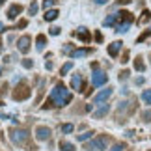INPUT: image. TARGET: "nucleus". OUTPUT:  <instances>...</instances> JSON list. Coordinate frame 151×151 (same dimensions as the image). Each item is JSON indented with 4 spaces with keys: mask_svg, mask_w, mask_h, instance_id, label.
I'll return each instance as SVG.
<instances>
[{
    "mask_svg": "<svg viewBox=\"0 0 151 151\" xmlns=\"http://www.w3.org/2000/svg\"><path fill=\"white\" fill-rule=\"evenodd\" d=\"M71 99H73L71 91H69L63 84H56L54 90L50 91L47 103L43 104V108H50V106H65V104L71 103Z\"/></svg>",
    "mask_w": 151,
    "mask_h": 151,
    "instance_id": "f257e3e1",
    "label": "nucleus"
},
{
    "mask_svg": "<svg viewBox=\"0 0 151 151\" xmlns=\"http://www.w3.org/2000/svg\"><path fill=\"white\" fill-rule=\"evenodd\" d=\"M132 21H134V19H132V15L129 13V11H118V13H116V24H114L116 32L125 34L131 28Z\"/></svg>",
    "mask_w": 151,
    "mask_h": 151,
    "instance_id": "f03ea898",
    "label": "nucleus"
},
{
    "mask_svg": "<svg viewBox=\"0 0 151 151\" xmlns=\"http://www.w3.org/2000/svg\"><path fill=\"white\" fill-rule=\"evenodd\" d=\"M28 131L26 129H11L9 131V140L15 144V146H21V144H24L28 140Z\"/></svg>",
    "mask_w": 151,
    "mask_h": 151,
    "instance_id": "7ed1b4c3",
    "label": "nucleus"
},
{
    "mask_svg": "<svg viewBox=\"0 0 151 151\" xmlns=\"http://www.w3.org/2000/svg\"><path fill=\"white\" fill-rule=\"evenodd\" d=\"M93 75H91V82H93V86L95 88H99V86H103V84H106L108 82V77H106V73L104 71H101V69H97V63H93Z\"/></svg>",
    "mask_w": 151,
    "mask_h": 151,
    "instance_id": "20e7f679",
    "label": "nucleus"
},
{
    "mask_svg": "<svg viewBox=\"0 0 151 151\" xmlns=\"http://www.w3.org/2000/svg\"><path fill=\"white\" fill-rule=\"evenodd\" d=\"M106 144H108V136H99V138H95V140H91L88 146H86V149L88 151H104L106 149Z\"/></svg>",
    "mask_w": 151,
    "mask_h": 151,
    "instance_id": "39448f33",
    "label": "nucleus"
},
{
    "mask_svg": "<svg viewBox=\"0 0 151 151\" xmlns=\"http://www.w3.org/2000/svg\"><path fill=\"white\" fill-rule=\"evenodd\" d=\"M30 43H32L30 36H22V37H19V41H17V49H19L22 54H26V52L30 50Z\"/></svg>",
    "mask_w": 151,
    "mask_h": 151,
    "instance_id": "423d86ee",
    "label": "nucleus"
},
{
    "mask_svg": "<svg viewBox=\"0 0 151 151\" xmlns=\"http://www.w3.org/2000/svg\"><path fill=\"white\" fill-rule=\"evenodd\" d=\"M112 93H114V90L112 88H104V90H101L99 93H97L95 97H93V103H104L106 99H110V97H112Z\"/></svg>",
    "mask_w": 151,
    "mask_h": 151,
    "instance_id": "0eeeda50",
    "label": "nucleus"
},
{
    "mask_svg": "<svg viewBox=\"0 0 151 151\" xmlns=\"http://www.w3.org/2000/svg\"><path fill=\"white\" fill-rule=\"evenodd\" d=\"M30 97V90L26 86H19L15 91H13V99L15 101H22V99H28Z\"/></svg>",
    "mask_w": 151,
    "mask_h": 151,
    "instance_id": "6e6552de",
    "label": "nucleus"
},
{
    "mask_svg": "<svg viewBox=\"0 0 151 151\" xmlns=\"http://www.w3.org/2000/svg\"><path fill=\"white\" fill-rule=\"evenodd\" d=\"M21 13H22V6L21 4H11L9 9H8V19L9 21H15Z\"/></svg>",
    "mask_w": 151,
    "mask_h": 151,
    "instance_id": "1a4fd4ad",
    "label": "nucleus"
},
{
    "mask_svg": "<svg viewBox=\"0 0 151 151\" xmlns=\"http://www.w3.org/2000/svg\"><path fill=\"white\" fill-rule=\"evenodd\" d=\"M71 88H73V90H77V91H82V90H84L82 75H73V78H71Z\"/></svg>",
    "mask_w": 151,
    "mask_h": 151,
    "instance_id": "9d476101",
    "label": "nucleus"
},
{
    "mask_svg": "<svg viewBox=\"0 0 151 151\" xmlns=\"http://www.w3.org/2000/svg\"><path fill=\"white\" fill-rule=\"evenodd\" d=\"M49 136H50V129L49 127H36V138L37 140H49Z\"/></svg>",
    "mask_w": 151,
    "mask_h": 151,
    "instance_id": "9b49d317",
    "label": "nucleus"
},
{
    "mask_svg": "<svg viewBox=\"0 0 151 151\" xmlns=\"http://www.w3.org/2000/svg\"><path fill=\"white\" fill-rule=\"evenodd\" d=\"M121 45H123L121 41H114V43H110V45H108V54L112 56V58H116V56L119 54V50H121Z\"/></svg>",
    "mask_w": 151,
    "mask_h": 151,
    "instance_id": "f8f14e48",
    "label": "nucleus"
},
{
    "mask_svg": "<svg viewBox=\"0 0 151 151\" xmlns=\"http://www.w3.org/2000/svg\"><path fill=\"white\" fill-rule=\"evenodd\" d=\"M75 36H77L82 43H88L90 41V32L86 30V28H78V32H75Z\"/></svg>",
    "mask_w": 151,
    "mask_h": 151,
    "instance_id": "ddd939ff",
    "label": "nucleus"
},
{
    "mask_svg": "<svg viewBox=\"0 0 151 151\" xmlns=\"http://www.w3.org/2000/svg\"><path fill=\"white\" fill-rule=\"evenodd\" d=\"M88 54H91V49H77V50L69 52L71 58H82V56H88Z\"/></svg>",
    "mask_w": 151,
    "mask_h": 151,
    "instance_id": "4468645a",
    "label": "nucleus"
},
{
    "mask_svg": "<svg viewBox=\"0 0 151 151\" xmlns=\"http://www.w3.org/2000/svg\"><path fill=\"white\" fill-rule=\"evenodd\" d=\"M108 110H110V104H103L101 108H97L95 112H93V118H95V119L103 118V116H106V114H108Z\"/></svg>",
    "mask_w": 151,
    "mask_h": 151,
    "instance_id": "2eb2a0df",
    "label": "nucleus"
},
{
    "mask_svg": "<svg viewBox=\"0 0 151 151\" xmlns=\"http://www.w3.org/2000/svg\"><path fill=\"white\" fill-rule=\"evenodd\" d=\"M45 45H47V37L39 34V36L36 37V49H37V50H43V49H45Z\"/></svg>",
    "mask_w": 151,
    "mask_h": 151,
    "instance_id": "dca6fc26",
    "label": "nucleus"
},
{
    "mask_svg": "<svg viewBox=\"0 0 151 151\" xmlns=\"http://www.w3.org/2000/svg\"><path fill=\"white\" fill-rule=\"evenodd\" d=\"M58 9H47V13H45V21H54L58 19Z\"/></svg>",
    "mask_w": 151,
    "mask_h": 151,
    "instance_id": "f3484780",
    "label": "nucleus"
},
{
    "mask_svg": "<svg viewBox=\"0 0 151 151\" xmlns=\"http://www.w3.org/2000/svg\"><path fill=\"white\" fill-rule=\"evenodd\" d=\"M60 151H75V146H73L71 142L62 140V142H60Z\"/></svg>",
    "mask_w": 151,
    "mask_h": 151,
    "instance_id": "a211bd4d",
    "label": "nucleus"
},
{
    "mask_svg": "<svg viewBox=\"0 0 151 151\" xmlns=\"http://www.w3.org/2000/svg\"><path fill=\"white\" fill-rule=\"evenodd\" d=\"M142 101L146 104H151V90H144L142 91Z\"/></svg>",
    "mask_w": 151,
    "mask_h": 151,
    "instance_id": "6ab92c4d",
    "label": "nucleus"
},
{
    "mask_svg": "<svg viewBox=\"0 0 151 151\" xmlns=\"http://www.w3.org/2000/svg\"><path fill=\"white\" fill-rule=\"evenodd\" d=\"M134 67H136V71H146V65H144V62H142L140 56L134 60Z\"/></svg>",
    "mask_w": 151,
    "mask_h": 151,
    "instance_id": "aec40b11",
    "label": "nucleus"
},
{
    "mask_svg": "<svg viewBox=\"0 0 151 151\" xmlns=\"http://www.w3.org/2000/svg\"><path fill=\"white\" fill-rule=\"evenodd\" d=\"M93 134H95V132H93V131H88V132H84V134H78L77 138H78V140H80V142H86V140H90V138H91V136H93Z\"/></svg>",
    "mask_w": 151,
    "mask_h": 151,
    "instance_id": "412c9836",
    "label": "nucleus"
},
{
    "mask_svg": "<svg viewBox=\"0 0 151 151\" xmlns=\"http://www.w3.org/2000/svg\"><path fill=\"white\" fill-rule=\"evenodd\" d=\"M71 67H73V62H67V63H63V65H62V69H60V75H65V73H69V71H71Z\"/></svg>",
    "mask_w": 151,
    "mask_h": 151,
    "instance_id": "4be33fe9",
    "label": "nucleus"
},
{
    "mask_svg": "<svg viewBox=\"0 0 151 151\" xmlns=\"http://www.w3.org/2000/svg\"><path fill=\"white\" fill-rule=\"evenodd\" d=\"M75 127L71 123H65V125H62V132H65V134H69V132H73Z\"/></svg>",
    "mask_w": 151,
    "mask_h": 151,
    "instance_id": "5701e85b",
    "label": "nucleus"
},
{
    "mask_svg": "<svg viewBox=\"0 0 151 151\" xmlns=\"http://www.w3.org/2000/svg\"><path fill=\"white\" fill-rule=\"evenodd\" d=\"M125 149V144L123 142H118V144H114V147L110 149V151H123Z\"/></svg>",
    "mask_w": 151,
    "mask_h": 151,
    "instance_id": "b1692460",
    "label": "nucleus"
},
{
    "mask_svg": "<svg viewBox=\"0 0 151 151\" xmlns=\"http://www.w3.org/2000/svg\"><path fill=\"white\" fill-rule=\"evenodd\" d=\"M149 19H151V13H149V11L146 9V11H144V13H142V19H140V22L144 24V22H147Z\"/></svg>",
    "mask_w": 151,
    "mask_h": 151,
    "instance_id": "393cba45",
    "label": "nucleus"
},
{
    "mask_svg": "<svg viewBox=\"0 0 151 151\" xmlns=\"http://www.w3.org/2000/svg\"><path fill=\"white\" fill-rule=\"evenodd\" d=\"M28 13H30V15H36V13H37V4H36V2L30 4V8H28Z\"/></svg>",
    "mask_w": 151,
    "mask_h": 151,
    "instance_id": "a878e982",
    "label": "nucleus"
},
{
    "mask_svg": "<svg viewBox=\"0 0 151 151\" xmlns=\"http://www.w3.org/2000/svg\"><path fill=\"white\" fill-rule=\"evenodd\" d=\"M21 63H22V67H24V69H32L34 67V62L32 60H22Z\"/></svg>",
    "mask_w": 151,
    "mask_h": 151,
    "instance_id": "bb28decb",
    "label": "nucleus"
},
{
    "mask_svg": "<svg viewBox=\"0 0 151 151\" xmlns=\"http://www.w3.org/2000/svg\"><path fill=\"white\" fill-rule=\"evenodd\" d=\"M54 2H56V0H45V2H43V8H45V9L52 8V6H54Z\"/></svg>",
    "mask_w": 151,
    "mask_h": 151,
    "instance_id": "cd10ccee",
    "label": "nucleus"
},
{
    "mask_svg": "<svg viewBox=\"0 0 151 151\" xmlns=\"http://www.w3.org/2000/svg\"><path fill=\"white\" fill-rule=\"evenodd\" d=\"M142 118L146 119V121H151V110H147V112H144V114H142Z\"/></svg>",
    "mask_w": 151,
    "mask_h": 151,
    "instance_id": "c85d7f7f",
    "label": "nucleus"
},
{
    "mask_svg": "<svg viewBox=\"0 0 151 151\" xmlns=\"http://www.w3.org/2000/svg\"><path fill=\"white\" fill-rule=\"evenodd\" d=\"M50 34H52V36H58V34H60V28H58V26L50 28Z\"/></svg>",
    "mask_w": 151,
    "mask_h": 151,
    "instance_id": "c756f323",
    "label": "nucleus"
},
{
    "mask_svg": "<svg viewBox=\"0 0 151 151\" xmlns=\"http://www.w3.org/2000/svg\"><path fill=\"white\" fill-rule=\"evenodd\" d=\"M149 36H151V32H146V34H142V36L138 37V41H144V39H146V37H149Z\"/></svg>",
    "mask_w": 151,
    "mask_h": 151,
    "instance_id": "7c9ffc66",
    "label": "nucleus"
},
{
    "mask_svg": "<svg viewBox=\"0 0 151 151\" xmlns=\"http://www.w3.org/2000/svg\"><path fill=\"white\" fill-rule=\"evenodd\" d=\"M26 24H28L26 21H19V22H17V28H24Z\"/></svg>",
    "mask_w": 151,
    "mask_h": 151,
    "instance_id": "2f4dec72",
    "label": "nucleus"
},
{
    "mask_svg": "<svg viewBox=\"0 0 151 151\" xmlns=\"http://www.w3.org/2000/svg\"><path fill=\"white\" fill-rule=\"evenodd\" d=\"M127 77H129V71H121V73H119V78H121V80L127 78Z\"/></svg>",
    "mask_w": 151,
    "mask_h": 151,
    "instance_id": "473e14b6",
    "label": "nucleus"
},
{
    "mask_svg": "<svg viewBox=\"0 0 151 151\" xmlns=\"http://www.w3.org/2000/svg\"><path fill=\"white\" fill-rule=\"evenodd\" d=\"M95 39L101 43V41H103V34H101V32H97V34H95Z\"/></svg>",
    "mask_w": 151,
    "mask_h": 151,
    "instance_id": "72a5a7b5",
    "label": "nucleus"
},
{
    "mask_svg": "<svg viewBox=\"0 0 151 151\" xmlns=\"http://www.w3.org/2000/svg\"><path fill=\"white\" fill-rule=\"evenodd\" d=\"M108 0H95V4H99V6H103V4H106Z\"/></svg>",
    "mask_w": 151,
    "mask_h": 151,
    "instance_id": "f704fd0d",
    "label": "nucleus"
},
{
    "mask_svg": "<svg viewBox=\"0 0 151 151\" xmlns=\"http://www.w3.org/2000/svg\"><path fill=\"white\" fill-rule=\"evenodd\" d=\"M0 32H6V30H4V24H2V22H0Z\"/></svg>",
    "mask_w": 151,
    "mask_h": 151,
    "instance_id": "c9c22d12",
    "label": "nucleus"
},
{
    "mask_svg": "<svg viewBox=\"0 0 151 151\" xmlns=\"http://www.w3.org/2000/svg\"><path fill=\"white\" fill-rule=\"evenodd\" d=\"M2 4H4V0H0V6H2Z\"/></svg>",
    "mask_w": 151,
    "mask_h": 151,
    "instance_id": "e433bc0d",
    "label": "nucleus"
},
{
    "mask_svg": "<svg viewBox=\"0 0 151 151\" xmlns=\"http://www.w3.org/2000/svg\"><path fill=\"white\" fill-rule=\"evenodd\" d=\"M0 75H2V67H0Z\"/></svg>",
    "mask_w": 151,
    "mask_h": 151,
    "instance_id": "4c0bfd02",
    "label": "nucleus"
},
{
    "mask_svg": "<svg viewBox=\"0 0 151 151\" xmlns=\"http://www.w3.org/2000/svg\"><path fill=\"white\" fill-rule=\"evenodd\" d=\"M2 104H4V103H0V106H2Z\"/></svg>",
    "mask_w": 151,
    "mask_h": 151,
    "instance_id": "58836bf2",
    "label": "nucleus"
}]
</instances>
